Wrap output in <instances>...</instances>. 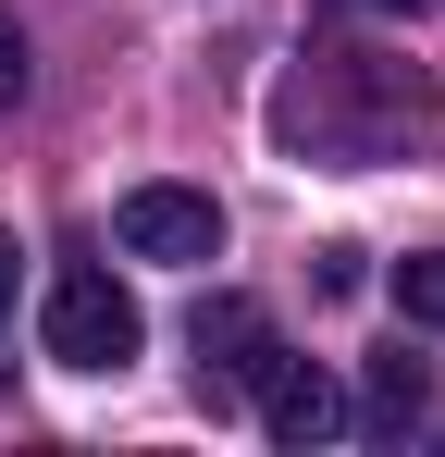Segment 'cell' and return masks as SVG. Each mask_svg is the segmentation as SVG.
Wrapping results in <instances>:
<instances>
[{"label":"cell","mask_w":445,"mask_h":457,"mask_svg":"<svg viewBox=\"0 0 445 457\" xmlns=\"http://www.w3.org/2000/svg\"><path fill=\"white\" fill-rule=\"evenodd\" d=\"M285 149L309 161H383V149H408L421 124H433V87L408 75V62H371V50H322L309 75L285 87Z\"/></svg>","instance_id":"cell-1"},{"label":"cell","mask_w":445,"mask_h":457,"mask_svg":"<svg viewBox=\"0 0 445 457\" xmlns=\"http://www.w3.org/2000/svg\"><path fill=\"white\" fill-rule=\"evenodd\" d=\"M38 346H50L63 371H124L148 346V321H137V297H124L99 260H74L63 285H50V309H38Z\"/></svg>","instance_id":"cell-2"},{"label":"cell","mask_w":445,"mask_h":457,"mask_svg":"<svg viewBox=\"0 0 445 457\" xmlns=\"http://www.w3.org/2000/svg\"><path fill=\"white\" fill-rule=\"evenodd\" d=\"M186 346H198V395H211V408H248L260 371H273V309L260 297H198Z\"/></svg>","instance_id":"cell-3"},{"label":"cell","mask_w":445,"mask_h":457,"mask_svg":"<svg viewBox=\"0 0 445 457\" xmlns=\"http://www.w3.org/2000/svg\"><path fill=\"white\" fill-rule=\"evenodd\" d=\"M112 235H124V260H222V198H198V186H137V198L112 211Z\"/></svg>","instance_id":"cell-4"},{"label":"cell","mask_w":445,"mask_h":457,"mask_svg":"<svg viewBox=\"0 0 445 457\" xmlns=\"http://www.w3.org/2000/svg\"><path fill=\"white\" fill-rule=\"evenodd\" d=\"M260 433H273V445H334V433H347V395H334V371L273 346V371H260Z\"/></svg>","instance_id":"cell-5"},{"label":"cell","mask_w":445,"mask_h":457,"mask_svg":"<svg viewBox=\"0 0 445 457\" xmlns=\"http://www.w3.org/2000/svg\"><path fill=\"white\" fill-rule=\"evenodd\" d=\"M421 408H433V371H421L408 346H396V359H371V395H359V433H371V445H396Z\"/></svg>","instance_id":"cell-6"},{"label":"cell","mask_w":445,"mask_h":457,"mask_svg":"<svg viewBox=\"0 0 445 457\" xmlns=\"http://www.w3.org/2000/svg\"><path fill=\"white\" fill-rule=\"evenodd\" d=\"M396 309L445 334V247H408V260H396Z\"/></svg>","instance_id":"cell-7"},{"label":"cell","mask_w":445,"mask_h":457,"mask_svg":"<svg viewBox=\"0 0 445 457\" xmlns=\"http://www.w3.org/2000/svg\"><path fill=\"white\" fill-rule=\"evenodd\" d=\"M309 285L322 297H359V247H309Z\"/></svg>","instance_id":"cell-8"},{"label":"cell","mask_w":445,"mask_h":457,"mask_svg":"<svg viewBox=\"0 0 445 457\" xmlns=\"http://www.w3.org/2000/svg\"><path fill=\"white\" fill-rule=\"evenodd\" d=\"M0 99H25V37H13V12H0Z\"/></svg>","instance_id":"cell-9"},{"label":"cell","mask_w":445,"mask_h":457,"mask_svg":"<svg viewBox=\"0 0 445 457\" xmlns=\"http://www.w3.org/2000/svg\"><path fill=\"white\" fill-rule=\"evenodd\" d=\"M13 285H25V247L0 235V334H13Z\"/></svg>","instance_id":"cell-10"}]
</instances>
